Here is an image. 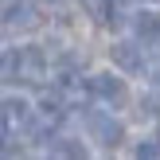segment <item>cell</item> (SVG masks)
<instances>
[{"mask_svg": "<svg viewBox=\"0 0 160 160\" xmlns=\"http://www.w3.org/2000/svg\"><path fill=\"white\" fill-rule=\"evenodd\" d=\"M47 70V59L39 47H16V51L4 55V74L8 78H20V82H39Z\"/></svg>", "mask_w": 160, "mask_h": 160, "instance_id": "cell-1", "label": "cell"}, {"mask_svg": "<svg viewBox=\"0 0 160 160\" xmlns=\"http://www.w3.org/2000/svg\"><path fill=\"white\" fill-rule=\"evenodd\" d=\"M86 133H90L94 141H102L106 148H117L125 141V125L117 121L113 113H106V109H90V113H86Z\"/></svg>", "mask_w": 160, "mask_h": 160, "instance_id": "cell-2", "label": "cell"}, {"mask_svg": "<svg viewBox=\"0 0 160 160\" xmlns=\"http://www.w3.org/2000/svg\"><path fill=\"white\" fill-rule=\"evenodd\" d=\"M86 90H90L94 98L109 102V106H121V102L129 98V90H125V78H113V74H90V78H86Z\"/></svg>", "mask_w": 160, "mask_h": 160, "instance_id": "cell-3", "label": "cell"}, {"mask_svg": "<svg viewBox=\"0 0 160 160\" xmlns=\"http://www.w3.org/2000/svg\"><path fill=\"white\" fill-rule=\"evenodd\" d=\"M109 59H113L117 70H125V74H137L141 67H145V55H141L137 43H129V39H117L113 47H109Z\"/></svg>", "mask_w": 160, "mask_h": 160, "instance_id": "cell-4", "label": "cell"}, {"mask_svg": "<svg viewBox=\"0 0 160 160\" xmlns=\"http://www.w3.org/2000/svg\"><path fill=\"white\" fill-rule=\"evenodd\" d=\"M4 28L8 31H31L39 28V16L28 0H8V16H4Z\"/></svg>", "mask_w": 160, "mask_h": 160, "instance_id": "cell-5", "label": "cell"}, {"mask_svg": "<svg viewBox=\"0 0 160 160\" xmlns=\"http://www.w3.org/2000/svg\"><path fill=\"white\" fill-rule=\"evenodd\" d=\"M0 121H12V125H23V121H31V106L23 98H0Z\"/></svg>", "mask_w": 160, "mask_h": 160, "instance_id": "cell-6", "label": "cell"}, {"mask_svg": "<svg viewBox=\"0 0 160 160\" xmlns=\"http://www.w3.org/2000/svg\"><path fill=\"white\" fill-rule=\"evenodd\" d=\"M137 35L148 43H160V12H141L137 16Z\"/></svg>", "mask_w": 160, "mask_h": 160, "instance_id": "cell-7", "label": "cell"}, {"mask_svg": "<svg viewBox=\"0 0 160 160\" xmlns=\"http://www.w3.org/2000/svg\"><path fill=\"white\" fill-rule=\"evenodd\" d=\"M51 148H55V152H62V156H86V145H78L74 137H55Z\"/></svg>", "mask_w": 160, "mask_h": 160, "instance_id": "cell-8", "label": "cell"}, {"mask_svg": "<svg viewBox=\"0 0 160 160\" xmlns=\"http://www.w3.org/2000/svg\"><path fill=\"white\" fill-rule=\"evenodd\" d=\"M141 117H160V98H156V94L141 98Z\"/></svg>", "mask_w": 160, "mask_h": 160, "instance_id": "cell-9", "label": "cell"}, {"mask_svg": "<svg viewBox=\"0 0 160 160\" xmlns=\"http://www.w3.org/2000/svg\"><path fill=\"white\" fill-rule=\"evenodd\" d=\"M137 156H160V137L156 141H141V145H137Z\"/></svg>", "mask_w": 160, "mask_h": 160, "instance_id": "cell-10", "label": "cell"}, {"mask_svg": "<svg viewBox=\"0 0 160 160\" xmlns=\"http://www.w3.org/2000/svg\"><path fill=\"white\" fill-rule=\"evenodd\" d=\"M59 106H62L59 94H43V109H47V113H59Z\"/></svg>", "mask_w": 160, "mask_h": 160, "instance_id": "cell-11", "label": "cell"}, {"mask_svg": "<svg viewBox=\"0 0 160 160\" xmlns=\"http://www.w3.org/2000/svg\"><path fill=\"white\" fill-rule=\"evenodd\" d=\"M8 148V121H0V152Z\"/></svg>", "mask_w": 160, "mask_h": 160, "instance_id": "cell-12", "label": "cell"}, {"mask_svg": "<svg viewBox=\"0 0 160 160\" xmlns=\"http://www.w3.org/2000/svg\"><path fill=\"white\" fill-rule=\"evenodd\" d=\"M0 4H8V0H0Z\"/></svg>", "mask_w": 160, "mask_h": 160, "instance_id": "cell-13", "label": "cell"}, {"mask_svg": "<svg viewBox=\"0 0 160 160\" xmlns=\"http://www.w3.org/2000/svg\"><path fill=\"white\" fill-rule=\"evenodd\" d=\"M55 4H59V0H55Z\"/></svg>", "mask_w": 160, "mask_h": 160, "instance_id": "cell-14", "label": "cell"}]
</instances>
